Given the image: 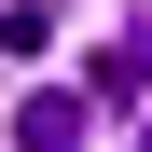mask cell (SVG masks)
<instances>
[{
	"mask_svg": "<svg viewBox=\"0 0 152 152\" xmlns=\"http://www.w3.org/2000/svg\"><path fill=\"white\" fill-rule=\"evenodd\" d=\"M14 152H83V97H69V83L14 97Z\"/></svg>",
	"mask_w": 152,
	"mask_h": 152,
	"instance_id": "obj_1",
	"label": "cell"
},
{
	"mask_svg": "<svg viewBox=\"0 0 152 152\" xmlns=\"http://www.w3.org/2000/svg\"><path fill=\"white\" fill-rule=\"evenodd\" d=\"M138 152H152V124H138Z\"/></svg>",
	"mask_w": 152,
	"mask_h": 152,
	"instance_id": "obj_2",
	"label": "cell"
}]
</instances>
